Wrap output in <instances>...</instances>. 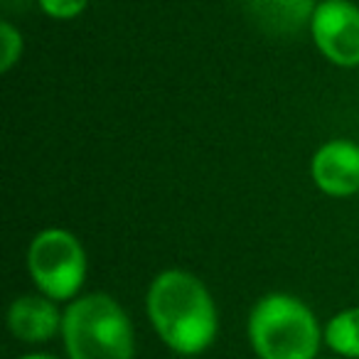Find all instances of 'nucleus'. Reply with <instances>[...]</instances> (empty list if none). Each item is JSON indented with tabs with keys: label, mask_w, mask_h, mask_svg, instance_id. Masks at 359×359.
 <instances>
[{
	"label": "nucleus",
	"mask_w": 359,
	"mask_h": 359,
	"mask_svg": "<svg viewBox=\"0 0 359 359\" xmlns=\"http://www.w3.org/2000/svg\"><path fill=\"white\" fill-rule=\"evenodd\" d=\"M145 313L168 349L195 359L210 349L219 332V315L207 285L190 271L168 269L153 278Z\"/></svg>",
	"instance_id": "f257e3e1"
},
{
	"label": "nucleus",
	"mask_w": 359,
	"mask_h": 359,
	"mask_svg": "<svg viewBox=\"0 0 359 359\" xmlns=\"http://www.w3.org/2000/svg\"><path fill=\"white\" fill-rule=\"evenodd\" d=\"M246 337L259 359H318L325 342L315 313L288 293L256 300L246 320Z\"/></svg>",
	"instance_id": "f03ea898"
},
{
	"label": "nucleus",
	"mask_w": 359,
	"mask_h": 359,
	"mask_svg": "<svg viewBox=\"0 0 359 359\" xmlns=\"http://www.w3.org/2000/svg\"><path fill=\"white\" fill-rule=\"evenodd\" d=\"M67 359H133L135 332L128 313L109 293L72 300L62 320Z\"/></svg>",
	"instance_id": "7ed1b4c3"
},
{
	"label": "nucleus",
	"mask_w": 359,
	"mask_h": 359,
	"mask_svg": "<svg viewBox=\"0 0 359 359\" xmlns=\"http://www.w3.org/2000/svg\"><path fill=\"white\" fill-rule=\"evenodd\" d=\"M27 271L42 295L55 303H72L86 280L84 246L67 229H42L27 249Z\"/></svg>",
	"instance_id": "20e7f679"
},
{
	"label": "nucleus",
	"mask_w": 359,
	"mask_h": 359,
	"mask_svg": "<svg viewBox=\"0 0 359 359\" xmlns=\"http://www.w3.org/2000/svg\"><path fill=\"white\" fill-rule=\"evenodd\" d=\"M313 42L327 62L359 67V8L349 0H323L310 20Z\"/></svg>",
	"instance_id": "39448f33"
},
{
	"label": "nucleus",
	"mask_w": 359,
	"mask_h": 359,
	"mask_svg": "<svg viewBox=\"0 0 359 359\" xmlns=\"http://www.w3.org/2000/svg\"><path fill=\"white\" fill-rule=\"evenodd\" d=\"M315 185L330 197H352L359 192V145L352 140H327L310 163Z\"/></svg>",
	"instance_id": "423d86ee"
},
{
	"label": "nucleus",
	"mask_w": 359,
	"mask_h": 359,
	"mask_svg": "<svg viewBox=\"0 0 359 359\" xmlns=\"http://www.w3.org/2000/svg\"><path fill=\"white\" fill-rule=\"evenodd\" d=\"M62 320L57 303L42 293L20 295L8 308V330L25 344H42L62 334Z\"/></svg>",
	"instance_id": "0eeeda50"
},
{
	"label": "nucleus",
	"mask_w": 359,
	"mask_h": 359,
	"mask_svg": "<svg viewBox=\"0 0 359 359\" xmlns=\"http://www.w3.org/2000/svg\"><path fill=\"white\" fill-rule=\"evenodd\" d=\"M249 15L256 25L271 35H298L305 25H310L315 13V0H244Z\"/></svg>",
	"instance_id": "6e6552de"
},
{
	"label": "nucleus",
	"mask_w": 359,
	"mask_h": 359,
	"mask_svg": "<svg viewBox=\"0 0 359 359\" xmlns=\"http://www.w3.org/2000/svg\"><path fill=\"white\" fill-rule=\"evenodd\" d=\"M325 344L342 359H359V305L339 310L323 330Z\"/></svg>",
	"instance_id": "1a4fd4ad"
},
{
	"label": "nucleus",
	"mask_w": 359,
	"mask_h": 359,
	"mask_svg": "<svg viewBox=\"0 0 359 359\" xmlns=\"http://www.w3.org/2000/svg\"><path fill=\"white\" fill-rule=\"evenodd\" d=\"M0 45H3V52H0V72H11L13 65L22 55V35L8 20L0 25Z\"/></svg>",
	"instance_id": "9d476101"
},
{
	"label": "nucleus",
	"mask_w": 359,
	"mask_h": 359,
	"mask_svg": "<svg viewBox=\"0 0 359 359\" xmlns=\"http://www.w3.org/2000/svg\"><path fill=\"white\" fill-rule=\"evenodd\" d=\"M40 8L55 20H72V18L81 15L89 0H37Z\"/></svg>",
	"instance_id": "9b49d317"
},
{
	"label": "nucleus",
	"mask_w": 359,
	"mask_h": 359,
	"mask_svg": "<svg viewBox=\"0 0 359 359\" xmlns=\"http://www.w3.org/2000/svg\"><path fill=\"white\" fill-rule=\"evenodd\" d=\"M18 359H60V357L47 354V352H30V354H22V357H18Z\"/></svg>",
	"instance_id": "f8f14e48"
},
{
	"label": "nucleus",
	"mask_w": 359,
	"mask_h": 359,
	"mask_svg": "<svg viewBox=\"0 0 359 359\" xmlns=\"http://www.w3.org/2000/svg\"><path fill=\"white\" fill-rule=\"evenodd\" d=\"M318 359H342V357H318Z\"/></svg>",
	"instance_id": "ddd939ff"
},
{
	"label": "nucleus",
	"mask_w": 359,
	"mask_h": 359,
	"mask_svg": "<svg viewBox=\"0 0 359 359\" xmlns=\"http://www.w3.org/2000/svg\"><path fill=\"white\" fill-rule=\"evenodd\" d=\"M195 359H197V357H195Z\"/></svg>",
	"instance_id": "4468645a"
}]
</instances>
